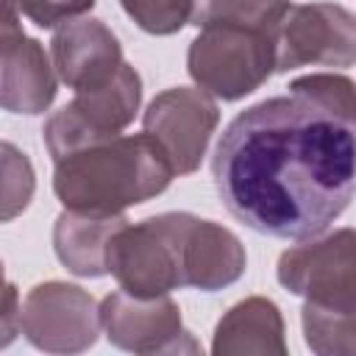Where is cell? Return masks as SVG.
Wrapping results in <instances>:
<instances>
[{"instance_id": "cell-3", "label": "cell", "mask_w": 356, "mask_h": 356, "mask_svg": "<svg viewBox=\"0 0 356 356\" xmlns=\"http://www.w3.org/2000/svg\"><path fill=\"white\" fill-rule=\"evenodd\" d=\"M195 83L222 100H239L275 72V31L209 25L186 53Z\"/></svg>"}, {"instance_id": "cell-12", "label": "cell", "mask_w": 356, "mask_h": 356, "mask_svg": "<svg viewBox=\"0 0 356 356\" xmlns=\"http://www.w3.org/2000/svg\"><path fill=\"white\" fill-rule=\"evenodd\" d=\"M50 53L56 75L72 92L111 81L125 64L117 36L92 17L70 19L64 28H58L50 42Z\"/></svg>"}, {"instance_id": "cell-16", "label": "cell", "mask_w": 356, "mask_h": 356, "mask_svg": "<svg viewBox=\"0 0 356 356\" xmlns=\"http://www.w3.org/2000/svg\"><path fill=\"white\" fill-rule=\"evenodd\" d=\"M289 0H195L192 25H236L275 31L289 11Z\"/></svg>"}, {"instance_id": "cell-10", "label": "cell", "mask_w": 356, "mask_h": 356, "mask_svg": "<svg viewBox=\"0 0 356 356\" xmlns=\"http://www.w3.org/2000/svg\"><path fill=\"white\" fill-rule=\"evenodd\" d=\"M100 325L106 337L134 353H170L189 350L192 345H181L189 334L181 328V309L167 298H136L128 292H111L100 303Z\"/></svg>"}, {"instance_id": "cell-7", "label": "cell", "mask_w": 356, "mask_h": 356, "mask_svg": "<svg viewBox=\"0 0 356 356\" xmlns=\"http://www.w3.org/2000/svg\"><path fill=\"white\" fill-rule=\"evenodd\" d=\"M356 64V17L337 3L289 6L275 28V70Z\"/></svg>"}, {"instance_id": "cell-1", "label": "cell", "mask_w": 356, "mask_h": 356, "mask_svg": "<svg viewBox=\"0 0 356 356\" xmlns=\"http://www.w3.org/2000/svg\"><path fill=\"white\" fill-rule=\"evenodd\" d=\"M211 175L242 225L303 242L320 236L356 192V131L312 97H267L228 122Z\"/></svg>"}, {"instance_id": "cell-19", "label": "cell", "mask_w": 356, "mask_h": 356, "mask_svg": "<svg viewBox=\"0 0 356 356\" xmlns=\"http://www.w3.org/2000/svg\"><path fill=\"white\" fill-rule=\"evenodd\" d=\"M125 14L147 33L170 36L192 22L195 0H120Z\"/></svg>"}, {"instance_id": "cell-11", "label": "cell", "mask_w": 356, "mask_h": 356, "mask_svg": "<svg viewBox=\"0 0 356 356\" xmlns=\"http://www.w3.org/2000/svg\"><path fill=\"white\" fill-rule=\"evenodd\" d=\"M172 225L184 286L214 292L245 273V248L228 228L189 211H172Z\"/></svg>"}, {"instance_id": "cell-18", "label": "cell", "mask_w": 356, "mask_h": 356, "mask_svg": "<svg viewBox=\"0 0 356 356\" xmlns=\"http://www.w3.org/2000/svg\"><path fill=\"white\" fill-rule=\"evenodd\" d=\"M289 92L312 97L314 103H320L323 108H328L334 117H339L356 131V83L350 78L334 72H314L295 78L289 83Z\"/></svg>"}, {"instance_id": "cell-5", "label": "cell", "mask_w": 356, "mask_h": 356, "mask_svg": "<svg viewBox=\"0 0 356 356\" xmlns=\"http://www.w3.org/2000/svg\"><path fill=\"white\" fill-rule=\"evenodd\" d=\"M106 267L120 289L136 298H159L184 286L172 211L147 217L136 225L125 220L108 239Z\"/></svg>"}, {"instance_id": "cell-13", "label": "cell", "mask_w": 356, "mask_h": 356, "mask_svg": "<svg viewBox=\"0 0 356 356\" xmlns=\"http://www.w3.org/2000/svg\"><path fill=\"white\" fill-rule=\"evenodd\" d=\"M3 108L39 114L56 97V75L44 47L25 36L14 11H3Z\"/></svg>"}, {"instance_id": "cell-8", "label": "cell", "mask_w": 356, "mask_h": 356, "mask_svg": "<svg viewBox=\"0 0 356 356\" xmlns=\"http://www.w3.org/2000/svg\"><path fill=\"white\" fill-rule=\"evenodd\" d=\"M100 309L92 295L75 284H39L19 306V331L31 345L56 353H72L95 345Z\"/></svg>"}, {"instance_id": "cell-2", "label": "cell", "mask_w": 356, "mask_h": 356, "mask_svg": "<svg viewBox=\"0 0 356 356\" xmlns=\"http://www.w3.org/2000/svg\"><path fill=\"white\" fill-rule=\"evenodd\" d=\"M175 175L167 150L150 134H117L58 159L53 192L72 211L122 214L128 206L161 195Z\"/></svg>"}, {"instance_id": "cell-20", "label": "cell", "mask_w": 356, "mask_h": 356, "mask_svg": "<svg viewBox=\"0 0 356 356\" xmlns=\"http://www.w3.org/2000/svg\"><path fill=\"white\" fill-rule=\"evenodd\" d=\"M31 192H33L31 161L11 142H3V220L6 222L28 206Z\"/></svg>"}, {"instance_id": "cell-4", "label": "cell", "mask_w": 356, "mask_h": 356, "mask_svg": "<svg viewBox=\"0 0 356 356\" xmlns=\"http://www.w3.org/2000/svg\"><path fill=\"white\" fill-rule=\"evenodd\" d=\"M142 100V78L131 64H122L120 72L92 89H78L75 97L61 106L44 122V145L53 161L117 136L125 125L134 122Z\"/></svg>"}, {"instance_id": "cell-17", "label": "cell", "mask_w": 356, "mask_h": 356, "mask_svg": "<svg viewBox=\"0 0 356 356\" xmlns=\"http://www.w3.org/2000/svg\"><path fill=\"white\" fill-rule=\"evenodd\" d=\"M303 334L314 353H356V309L331 312L303 303Z\"/></svg>"}, {"instance_id": "cell-9", "label": "cell", "mask_w": 356, "mask_h": 356, "mask_svg": "<svg viewBox=\"0 0 356 356\" xmlns=\"http://www.w3.org/2000/svg\"><path fill=\"white\" fill-rule=\"evenodd\" d=\"M217 122L220 111L209 92L189 86H175L156 95L142 117L145 134H150L167 150L178 175L200 167Z\"/></svg>"}, {"instance_id": "cell-21", "label": "cell", "mask_w": 356, "mask_h": 356, "mask_svg": "<svg viewBox=\"0 0 356 356\" xmlns=\"http://www.w3.org/2000/svg\"><path fill=\"white\" fill-rule=\"evenodd\" d=\"M92 6H95V0H3V11L28 17L39 28L67 25L70 19L86 14Z\"/></svg>"}, {"instance_id": "cell-15", "label": "cell", "mask_w": 356, "mask_h": 356, "mask_svg": "<svg viewBox=\"0 0 356 356\" xmlns=\"http://www.w3.org/2000/svg\"><path fill=\"white\" fill-rule=\"evenodd\" d=\"M214 353H286L284 320L273 300L248 298L236 303L214 331Z\"/></svg>"}, {"instance_id": "cell-14", "label": "cell", "mask_w": 356, "mask_h": 356, "mask_svg": "<svg viewBox=\"0 0 356 356\" xmlns=\"http://www.w3.org/2000/svg\"><path fill=\"white\" fill-rule=\"evenodd\" d=\"M125 222L122 214H83L67 209L53 228V245L61 264L86 278L106 275V250L111 234Z\"/></svg>"}, {"instance_id": "cell-6", "label": "cell", "mask_w": 356, "mask_h": 356, "mask_svg": "<svg viewBox=\"0 0 356 356\" xmlns=\"http://www.w3.org/2000/svg\"><path fill=\"white\" fill-rule=\"evenodd\" d=\"M278 281L306 298V303L353 312L356 309V231L339 228L328 236L303 239L278 259Z\"/></svg>"}]
</instances>
